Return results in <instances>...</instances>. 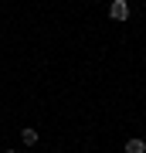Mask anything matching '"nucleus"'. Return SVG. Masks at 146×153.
I'll use <instances>...</instances> for the list:
<instances>
[{
  "label": "nucleus",
  "mask_w": 146,
  "mask_h": 153,
  "mask_svg": "<svg viewBox=\"0 0 146 153\" xmlns=\"http://www.w3.org/2000/svg\"><path fill=\"white\" fill-rule=\"evenodd\" d=\"M7 153H14V150H7Z\"/></svg>",
  "instance_id": "nucleus-4"
},
{
  "label": "nucleus",
  "mask_w": 146,
  "mask_h": 153,
  "mask_svg": "<svg viewBox=\"0 0 146 153\" xmlns=\"http://www.w3.org/2000/svg\"><path fill=\"white\" fill-rule=\"evenodd\" d=\"M21 143L24 146H34V143H38V129H34V126H24L21 129Z\"/></svg>",
  "instance_id": "nucleus-2"
},
{
  "label": "nucleus",
  "mask_w": 146,
  "mask_h": 153,
  "mask_svg": "<svg viewBox=\"0 0 146 153\" xmlns=\"http://www.w3.org/2000/svg\"><path fill=\"white\" fill-rule=\"evenodd\" d=\"M109 17L122 24L126 17H129V4H126V0H112V4H109Z\"/></svg>",
  "instance_id": "nucleus-1"
},
{
  "label": "nucleus",
  "mask_w": 146,
  "mask_h": 153,
  "mask_svg": "<svg viewBox=\"0 0 146 153\" xmlns=\"http://www.w3.org/2000/svg\"><path fill=\"white\" fill-rule=\"evenodd\" d=\"M126 153H146V140H139V136H133L129 143H126Z\"/></svg>",
  "instance_id": "nucleus-3"
}]
</instances>
